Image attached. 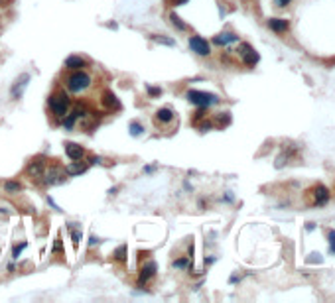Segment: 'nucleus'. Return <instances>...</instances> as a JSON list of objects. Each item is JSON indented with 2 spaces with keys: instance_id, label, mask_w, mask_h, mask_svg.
Listing matches in <instances>:
<instances>
[{
  "instance_id": "obj_1",
  "label": "nucleus",
  "mask_w": 335,
  "mask_h": 303,
  "mask_svg": "<svg viewBox=\"0 0 335 303\" xmlns=\"http://www.w3.org/2000/svg\"><path fill=\"white\" fill-rule=\"evenodd\" d=\"M93 85V77L89 75L85 69L79 71H71L69 75L65 77V89L71 95H83L85 91H89Z\"/></svg>"
},
{
  "instance_id": "obj_2",
  "label": "nucleus",
  "mask_w": 335,
  "mask_h": 303,
  "mask_svg": "<svg viewBox=\"0 0 335 303\" xmlns=\"http://www.w3.org/2000/svg\"><path fill=\"white\" fill-rule=\"evenodd\" d=\"M47 107H49V111L51 114L55 116V118H63L65 114L71 111V99H69V93H65V91H55L49 99H47Z\"/></svg>"
},
{
  "instance_id": "obj_3",
  "label": "nucleus",
  "mask_w": 335,
  "mask_h": 303,
  "mask_svg": "<svg viewBox=\"0 0 335 303\" xmlns=\"http://www.w3.org/2000/svg\"><path fill=\"white\" fill-rule=\"evenodd\" d=\"M185 99H187L191 105L203 107V109H209V107L219 103V97H217V95L205 93V91H197V89H189V91L185 93Z\"/></svg>"
},
{
  "instance_id": "obj_4",
  "label": "nucleus",
  "mask_w": 335,
  "mask_h": 303,
  "mask_svg": "<svg viewBox=\"0 0 335 303\" xmlns=\"http://www.w3.org/2000/svg\"><path fill=\"white\" fill-rule=\"evenodd\" d=\"M156 272H158L156 262H154V260H146L144 264L140 266V270H138V288L144 290V286L156 276Z\"/></svg>"
},
{
  "instance_id": "obj_5",
  "label": "nucleus",
  "mask_w": 335,
  "mask_h": 303,
  "mask_svg": "<svg viewBox=\"0 0 335 303\" xmlns=\"http://www.w3.org/2000/svg\"><path fill=\"white\" fill-rule=\"evenodd\" d=\"M65 181V171L57 165H45V171L42 175V183L45 185H57V183H63Z\"/></svg>"
},
{
  "instance_id": "obj_6",
  "label": "nucleus",
  "mask_w": 335,
  "mask_h": 303,
  "mask_svg": "<svg viewBox=\"0 0 335 303\" xmlns=\"http://www.w3.org/2000/svg\"><path fill=\"white\" fill-rule=\"evenodd\" d=\"M187 43H189V49H191L193 53H197V55H201V57L211 55V43L205 38H201V36H191Z\"/></svg>"
},
{
  "instance_id": "obj_7",
  "label": "nucleus",
  "mask_w": 335,
  "mask_h": 303,
  "mask_svg": "<svg viewBox=\"0 0 335 303\" xmlns=\"http://www.w3.org/2000/svg\"><path fill=\"white\" fill-rule=\"evenodd\" d=\"M237 51H239V55H241V59H243V63H245L247 67H254V65L260 61V55L254 51V47L249 45V43H243Z\"/></svg>"
},
{
  "instance_id": "obj_8",
  "label": "nucleus",
  "mask_w": 335,
  "mask_h": 303,
  "mask_svg": "<svg viewBox=\"0 0 335 303\" xmlns=\"http://www.w3.org/2000/svg\"><path fill=\"white\" fill-rule=\"evenodd\" d=\"M43 171H45V161H43L42 157L32 159V161L28 163V167H26V173H28V177H32V179H42Z\"/></svg>"
},
{
  "instance_id": "obj_9",
  "label": "nucleus",
  "mask_w": 335,
  "mask_h": 303,
  "mask_svg": "<svg viewBox=\"0 0 335 303\" xmlns=\"http://www.w3.org/2000/svg\"><path fill=\"white\" fill-rule=\"evenodd\" d=\"M28 83H30V75H28V73H22V75L18 77V79L14 81V85H12V89H10L12 99H22V95H24Z\"/></svg>"
},
{
  "instance_id": "obj_10",
  "label": "nucleus",
  "mask_w": 335,
  "mask_h": 303,
  "mask_svg": "<svg viewBox=\"0 0 335 303\" xmlns=\"http://www.w3.org/2000/svg\"><path fill=\"white\" fill-rule=\"evenodd\" d=\"M65 155L71 159V161H77V159H83L85 157V150L83 146L75 144V142H65Z\"/></svg>"
},
{
  "instance_id": "obj_11",
  "label": "nucleus",
  "mask_w": 335,
  "mask_h": 303,
  "mask_svg": "<svg viewBox=\"0 0 335 303\" xmlns=\"http://www.w3.org/2000/svg\"><path fill=\"white\" fill-rule=\"evenodd\" d=\"M87 65H89V61L81 55H69L65 59V69L67 71H79V69H85Z\"/></svg>"
},
{
  "instance_id": "obj_12",
  "label": "nucleus",
  "mask_w": 335,
  "mask_h": 303,
  "mask_svg": "<svg viewBox=\"0 0 335 303\" xmlns=\"http://www.w3.org/2000/svg\"><path fill=\"white\" fill-rule=\"evenodd\" d=\"M101 103H103V107L109 109V111H119V109H121V103H119V99H117V95H115L113 91H105L103 97H101Z\"/></svg>"
},
{
  "instance_id": "obj_13",
  "label": "nucleus",
  "mask_w": 335,
  "mask_h": 303,
  "mask_svg": "<svg viewBox=\"0 0 335 303\" xmlns=\"http://www.w3.org/2000/svg\"><path fill=\"white\" fill-rule=\"evenodd\" d=\"M312 197H314V205H316V207H322V205L328 203V199H330V191L326 189L324 185H316V187L312 189Z\"/></svg>"
},
{
  "instance_id": "obj_14",
  "label": "nucleus",
  "mask_w": 335,
  "mask_h": 303,
  "mask_svg": "<svg viewBox=\"0 0 335 303\" xmlns=\"http://www.w3.org/2000/svg\"><path fill=\"white\" fill-rule=\"evenodd\" d=\"M87 163H83L81 159H77V161H71L69 165H65V175H69V177H77V175H83L85 171H87Z\"/></svg>"
},
{
  "instance_id": "obj_15",
  "label": "nucleus",
  "mask_w": 335,
  "mask_h": 303,
  "mask_svg": "<svg viewBox=\"0 0 335 303\" xmlns=\"http://www.w3.org/2000/svg\"><path fill=\"white\" fill-rule=\"evenodd\" d=\"M156 124H171L173 120H175V113L171 111V109H168V107H164V109H158L156 111Z\"/></svg>"
},
{
  "instance_id": "obj_16",
  "label": "nucleus",
  "mask_w": 335,
  "mask_h": 303,
  "mask_svg": "<svg viewBox=\"0 0 335 303\" xmlns=\"http://www.w3.org/2000/svg\"><path fill=\"white\" fill-rule=\"evenodd\" d=\"M235 41H239V36L233 34V32H221L213 38L215 45H229V43H235Z\"/></svg>"
},
{
  "instance_id": "obj_17",
  "label": "nucleus",
  "mask_w": 335,
  "mask_h": 303,
  "mask_svg": "<svg viewBox=\"0 0 335 303\" xmlns=\"http://www.w3.org/2000/svg\"><path fill=\"white\" fill-rule=\"evenodd\" d=\"M268 28L276 34H284L288 32V20H282V18H270L268 20Z\"/></svg>"
},
{
  "instance_id": "obj_18",
  "label": "nucleus",
  "mask_w": 335,
  "mask_h": 303,
  "mask_svg": "<svg viewBox=\"0 0 335 303\" xmlns=\"http://www.w3.org/2000/svg\"><path fill=\"white\" fill-rule=\"evenodd\" d=\"M113 260L119 262V264H126V260H128V246H126V244H121V246L113 252Z\"/></svg>"
},
{
  "instance_id": "obj_19",
  "label": "nucleus",
  "mask_w": 335,
  "mask_h": 303,
  "mask_svg": "<svg viewBox=\"0 0 335 303\" xmlns=\"http://www.w3.org/2000/svg\"><path fill=\"white\" fill-rule=\"evenodd\" d=\"M4 191L6 193H10V195H16V193H20L22 191V183L20 181H14V179H8V181H4Z\"/></svg>"
},
{
  "instance_id": "obj_20",
  "label": "nucleus",
  "mask_w": 335,
  "mask_h": 303,
  "mask_svg": "<svg viewBox=\"0 0 335 303\" xmlns=\"http://www.w3.org/2000/svg\"><path fill=\"white\" fill-rule=\"evenodd\" d=\"M171 266L175 270H187V268H191V260H189V256H179L171 262Z\"/></svg>"
},
{
  "instance_id": "obj_21",
  "label": "nucleus",
  "mask_w": 335,
  "mask_h": 303,
  "mask_svg": "<svg viewBox=\"0 0 335 303\" xmlns=\"http://www.w3.org/2000/svg\"><path fill=\"white\" fill-rule=\"evenodd\" d=\"M169 22H171V26H173L177 32H185V30H187V26L181 22V18H179L175 12H171V14H169Z\"/></svg>"
},
{
  "instance_id": "obj_22",
  "label": "nucleus",
  "mask_w": 335,
  "mask_h": 303,
  "mask_svg": "<svg viewBox=\"0 0 335 303\" xmlns=\"http://www.w3.org/2000/svg\"><path fill=\"white\" fill-rule=\"evenodd\" d=\"M128 132H130V136H134V138H136V136H140V134L144 132V126H142L140 122H136V120H134V122H130V124H128Z\"/></svg>"
},
{
  "instance_id": "obj_23",
  "label": "nucleus",
  "mask_w": 335,
  "mask_h": 303,
  "mask_svg": "<svg viewBox=\"0 0 335 303\" xmlns=\"http://www.w3.org/2000/svg\"><path fill=\"white\" fill-rule=\"evenodd\" d=\"M152 39H154L156 43H160V45H168V47H175V45H177L175 39L168 38V36H152Z\"/></svg>"
},
{
  "instance_id": "obj_24",
  "label": "nucleus",
  "mask_w": 335,
  "mask_h": 303,
  "mask_svg": "<svg viewBox=\"0 0 335 303\" xmlns=\"http://www.w3.org/2000/svg\"><path fill=\"white\" fill-rule=\"evenodd\" d=\"M26 246H28V242H20V244H14V246H12V260H18V258L22 256V252L26 250Z\"/></svg>"
},
{
  "instance_id": "obj_25",
  "label": "nucleus",
  "mask_w": 335,
  "mask_h": 303,
  "mask_svg": "<svg viewBox=\"0 0 335 303\" xmlns=\"http://www.w3.org/2000/svg\"><path fill=\"white\" fill-rule=\"evenodd\" d=\"M215 126H227L229 122H231V116L229 113H219V116H215Z\"/></svg>"
},
{
  "instance_id": "obj_26",
  "label": "nucleus",
  "mask_w": 335,
  "mask_h": 303,
  "mask_svg": "<svg viewBox=\"0 0 335 303\" xmlns=\"http://www.w3.org/2000/svg\"><path fill=\"white\" fill-rule=\"evenodd\" d=\"M61 252H63V242H61V234H57V238L53 242V248H51V254L55 256V254H61Z\"/></svg>"
},
{
  "instance_id": "obj_27",
  "label": "nucleus",
  "mask_w": 335,
  "mask_h": 303,
  "mask_svg": "<svg viewBox=\"0 0 335 303\" xmlns=\"http://www.w3.org/2000/svg\"><path fill=\"white\" fill-rule=\"evenodd\" d=\"M71 228V242H73V248L77 250L79 248V240H81V230H75L73 227H69Z\"/></svg>"
},
{
  "instance_id": "obj_28",
  "label": "nucleus",
  "mask_w": 335,
  "mask_h": 303,
  "mask_svg": "<svg viewBox=\"0 0 335 303\" xmlns=\"http://www.w3.org/2000/svg\"><path fill=\"white\" fill-rule=\"evenodd\" d=\"M146 93H148V97H150V99H156V97H160V95H162V89H160V87L146 85Z\"/></svg>"
},
{
  "instance_id": "obj_29",
  "label": "nucleus",
  "mask_w": 335,
  "mask_h": 303,
  "mask_svg": "<svg viewBox=\"0 0 335 303\" xmlns=\"http://www.w3.org/2000/svg\"><path fill=\"white\" fill-rule=\"evenodd\" d=\"M197 128H199L201 132H209V130L215 128V122H213V120H203V122L197 124Z\"/></svg>"
},
{
  "instance_id": "obj_30",
  "label": "nucleus",
  "mask_w": 335,
  "mask_h": 303,
  "mask_svg": "<svg viewBox=\"0 0 335 303\" xmlns=\"http://www.w3.org/2000/svg\"><path fill=\"white\" fill-rule=\"evenodd\" d=\"M89 163H91V165H101V163H103V157H101V155H91V157H89Z\"/></svg>"
},
{
  "instance_id": "obj_31",
  "label": "nucleus",
  "mask_w": 335,
  "mask_h": 303,
  "mask_svg": "<svg viewBox=\"0 0 335 303\" xmlns=\"http://www.w3.org/2000/svg\"><path fill=\"white\" fill-rule=\"evenodd\" d=\"M330 250L335 254V230H330Z\"/></svg>"
},
{
  "instance_id": "obj_32",
  "label": "nucleus",
  "mask_w": 335,
  "mask_h": 303,
  "mask_svg": "<svg viewBox=\"0 0 335 303\" xmlns=\"http://www.w3.org/2000/svg\"><path fill=\"white\" fill-rule=\"evenodd\" d=\"M99 242H101V240H99V236H95V234H93V236H89V248H93V246H97Z\"/></svg>"
},
{
  "instance_id": "obj_33",
  "label": "nucleus",
  "mask_w": 335,
  "mask_h": 303,
  "mask_svg": "<svg viewBox=\"0 0 335 303\" xmlns=\"http://www.w3.org/2000/svg\"><path fill=\"white\" fill-rule=\"evenodd\" d=\"M156 169H158V165H146V167H144V173H154Z\"/></svg>"
},
{
  "instance_id": "obj_34",
  "label": "nucleus",
  "mask_w": 335,
  "mask_h": 303,
  "mask_svg": "<svg viewBox=\"0 0 335 303\" xmlns=\"http://www.w3.org/2000/svg\"><path fill=\"white\" fill-rule=\"evenodd\" d=\"M168 2H169L171 6H183V4L187 2V0H168Z\"/></svg>"
},
{
  "instance_id": "obj_35",
  "label": "nucleus",
  "mask_w": 335,
  "mask_h": 303,
  "mask_svg": "<svg viewBox=\"0 0 335 303\" xmlns=\"http://www.w3.org/2000/svg\"><path fill=\"white\" fill-rule=\"evenodd\" d=\"M47 203H49V205H51L53 209H57V211H59V207H57V203H55V201H53L51 197H47Z\"/></svg>"
},
{
  "instance_id": "obj_36",
  "label": "nucleus",
  "mask_w": 335,
  "mask_h": 303,
  "mask_svg": "<svg viewBox=\"0 0 335 303\" xmlns=\"http://www.w3.org/2000/svg\"><path fill=\"white\" fill-rule=\"evenodd\" d=\"M276 4L284 8V6H288V4H290V0H276Z\"/></svg>"
},
{
  "instance_id": "obj_37",
  "label": "nucleus",
  "mask_w": 335,
  "mask_h": 303,
  "mask_svg": "<svg viewBox=\"0 0 335 303\" xmlns=\"http://www.w3.org/2000/svg\"><path fill=\"white\" fill-rule=\"evenodd\" d=\"M107 28H111V30H117L119 26H117V22H111V24H107Z\"/></svg>"
},
{
  "instance_id": "obj_38",
  "label": "nucleus",
  "mask_w": 335,
  "mask_h": 303,
  "mask_svg": "<svg viewBox=\"0 0 335 303\" xmlns=\"http://www.w3.org/2000/svg\"><path fill=\"white\" fill-rule=\"evenodd\" d=\"M14 270H16V266L10 262V264H8V272H14Z\"/></svg>"
},
{
  "instance_id": "obj_39",
  "label": "nucleus",
  "mask_w": 335,
  "mask_h": 303,
  "mask_svg": "<svg viewBox=\"0 0 335 303\" xmlns=\"http://www.w3.org/2000/svg\"><path fill=\"white\" fill-rule=\"evenodd\" d=\"M10 4V0H0V6H8Z\"/></svg>"
}]
</instances>
